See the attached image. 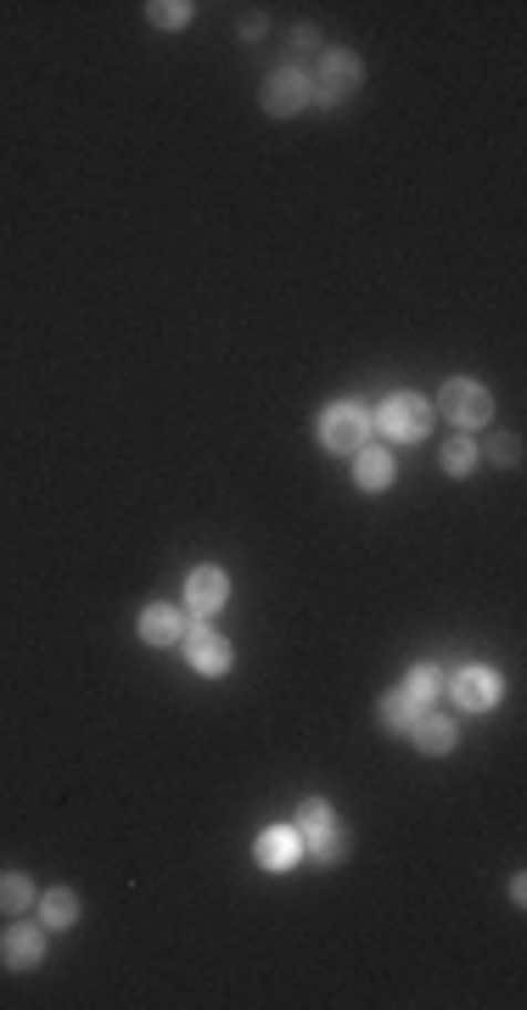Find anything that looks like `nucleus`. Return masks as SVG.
Segmentation results:
<instances>
[{
	"label": "nucleus",
	"mask_w": 527,
	"mask_h": 1010,
	"mask_svg": "<svg viewBox=\"0 0 527 1010\" xmlns=\"http://www.w3.org/2000/svg\"><path fill=\"white\" fill-rule=\"evenodd\" d=\"M437 410H444L461 433H477V427L494 421V393L472 377H455V382H444V393H437Z\"/></svg>",
	"instance_id": "f257e3e1"
},
{
	"label": "nucleus",
	"mask_w": 527,
	"mask_h": 1010,
	"mask_svg": "<svg viewBox=\"0 0 527 1010\" xmlns=\"http://www.w3.org/2000/svg\"><path fill=\"white\" fill-rule=\"evenodd\" d=\"M371 410L365 404H354V399H342V404H331L326 415H320V444L326 450H337V455H354V450H365V439H371Z\"/></svg>",
	"instance_id": "f03ea898"
},
{
	"label": "nucleus",
	"mask_w": 527,
	"mask_h": 1010,
	"mask_svg": "<svg viewBox=\"0 0 527 1010\" xmlns=\"http://www.w3.org/2000/svg\"><path fill=\"white\" fill-rule=\"evenodd\" d=\"M371 421H376V427H382L393 444H415V439H426V427H432V404H426L421 393H388L382 410H376Z\"/></svg>",
	"instance_id": "7ed1b4c3"
},
{
	"label": "nucleus",
	"mask_w": 527,
	"mask_h": 1010,
	"mask_svg": "<svg viewBox=\"0 0 527 1010\" xmlns=\"http://www.w3.org/2000/svg\"><path fill=\"white\" fill-rule=\"evenodd\" d=\"M360 79H365V62L354 56V51H326L320 56V73L309 79V102H320V107H337L348 91H360Z\"/></svg>",
	"instance_id": "20e7f679"
},
{
	"label": "nucleus",
	"mask_w": 527,
	"mask_h": 1010,
	"mask_svg": "<svg viewBox=\"0 0 527 1010\" xmlns=\"http://www.w3.org/2000/svg\"><path fill=\"white\" fill-rule=\"evenodd\" d=\"M264 113H276V118H292V113H303L309 107V73L303 68H276L270 79H264Z\"/></svg>",
	"instance_id": "39448f33"
},
{
	"label": "nucleus",
	"mask_w": 527,
	"mask_h": 1010,
	"mask_svg": "<svg viewBox=\"0 0 527 1010\" xmlns=\"http://www.w3.org/2000/svg\"><path fill=\"white\" fill-rule=\"evenodd\" d=\"M180 646H186V657H192L197 673H214V680H219V673H230V646H225V635H219L208 618H197V623L180 635Z\"/></svg>",
	"instance_id": "423d86ee"
},
{
	"label": "nucleus",
	"mask_w": 527,
	"mask_h": 1010,
	"mask_svg": "<svg viewBox=\"0 0 527 1010\" xmlns=\"http://www.w3.org/2000/svg\"><path fill=\"white\" fill-rule=\"evenodd\" d=\"M225 601H230V578H225V567H197V573L186 578V607H192V618H214Z\"/></svg>",
	"instance_id": "0eeeda50"
},
{
	"label": "nucleus",
	"mask_w": 527,
	"mask_h": 1010,
	"mask_svg": "<svg viewBox=\"0 0 527 1010\" xmlns=\"http://www.w3.org/2000/svg\"><path fill=\"white\" fill-rule=\"evenodd\" d=\"M45 960V926H29V920H18L7 938H0V966H12V971H34Z\"/></svg>",
	"instance_id": "6e6552de"
},
{
	"label": "nucleus",
	"mask_w": 527,
	"mask_h": 1010,
	"mask_svg": "<svg viewBox=\"0 0 527 1010\" xmlns=\"http://www.w3.org/2000/svg\"><path fill=\"white\" fill-rule=\"evenodd\" d=\"M450 691H455V702L466 713H488L499 702V673L494 668H461L455 680H450Z\"/></svg>",
	"instance_id": "1a4fd4ad"
},
{
	"label": "nucleus",
	"mask_w": 527,
	"mask_h": 1010,
	"mask_svg": "<svg viewBox=\"0 0 527 1010\" xmlns=\"http://www.w3.org/2000/svg\"><path fill=\"white\" fill-rule=\"evenodd\" d=\"M252 854H258L264 870H292V865L303 859V836L287 831V825H276V831H264V836L252 842Z\"/></svg>",
	"instance_id": "9d476101"
},
{
	"label": "nucleus",
	"mask_w": 527,
	"mask_h": 1010,
	"mask_svg": "<svg viewBox=\"0 0 527 1010\" xmlns=\"http://www.w3.org/2000/svg\"><path fill=\"white\" fill-rule=\"evenodd\" d=\"M410 735H415V746H421V752H432V758H437V752H450V746H455V735H461V730H455V719H450V713H426V708H421V719L410 724Z\"/></svg>",
	"instance_id": "9b49d317"
},
{
	"label": "nucleus",
	"mask_w": 527,
	"mask_h": 1010,
	"mask_svg": "<svg viewBox=\"0 0 527 1010\" xmlns=\"http://www.w3.org/2000/svg\"><path fill=\"white\" fill-rule=\"evenodd\" d=\"M180 635H186V623H180V612H174V607H146L141 612V640L146 646H174Z\"/></svg>",
	"instance_id": "f8f14e48"
},
{
	"label": "nucleus",
	"mask_w": 527,
	"mask_h": 1010,
	"mask_svg": "<svg viewBox=\"0 0 527 1010\" xmlns=\"http://www.w3.org/2000/svg\"><path fill=\"white\" fill-rule=\"evenodd\" d=\"M354 455H360V461H354V483H360V488L376 494V488L393 483V455H388V450H371V444H365V450H354Z\"/></svg>",
	"instance_id": "ddd939ff"
},
{
	"label": "nucleus",
	"mask_w": 527,
	"mask_h": 1010,
	"mask_svg": "<svg viewBox=\"0 0 527 1010\" xmlns=\"http://www.w3.org/2000/svg\"><path fill=\"white\" fill-rule=\"evenodd\" d=\"M303 848L314 854V865H337V859L348 854V831L331 820V825H320V831H309V836H303Z\"/></svg>",
	"instance_id": "4468645a"
},
{
	"label": "nucleus",
	"mask_w": 527,
	"mask_h": 1010,
	"mask_svg": "<svg viewBox=\"0 0 527 1010\" xmlns=\"http://www.w3.org/2000/svg\"><path fill=\"white\" fill-rule=\"evenodd\" d=\"M415 719H421V702H415L410 691H388V697H382V724H388L393 735H410Z\"/></svg>",
	"instance_id": "2eb2a0df"
},
{
	"label": "nucleus",
	"mask_w": 527,
	"mask_h": 1010,
	"mask_svg": "<svg viewBox=\"0 0 527 1010\" xmlns=\"http://www.w3.org/2000/svg\"><path fill=\"white\" fill-rule=\"evenodd\" d=\"M444 686H450V673L437 668V662H415V668H410V680H404V691H410L421 708H426L437 691H444Z\"/></svg>",
	"instance_id": "dca6fc26"
},
{
	"label": "nucleus",
	"mask_w": 527,
	"mask_h": 1010,
	"mask_svg": "<svg viewBox=\"0 0 527 1010\" xmlns=\"http://www.w3.org/2000/svg\"><path fill=\"white\" fill-rule=\"evenodd\" d=\"M40 915H45V926H56V932H62V926H73V920H79V898H73L68 887H51V893H45V904H40Z\"/></svg>",
	"instance_id": "f3484780"
},
{
	"label": "nucleus",
	"mask_w": 527,
	"mask_h": 1010,
	"mask_svg": "<svg viewBox=\"0 0 527 1010\" xmlns=\"http://www.w3.org/2000/svg\"><path fill=\"white\" fill-rule=\"evenodd\" d=\"M0 909L7 915H23V909H34V882L29 876H0Z\"/></svg>",
	"instance_id": "a211bd4d"
},
{
	"label": "nucleus",
	"mask_w": 527,
	"mask_h": 1010,
	"mask_svg": "<svg viewBox=\"0 0 527 1010\" xmlns=\"http://www.w3.org/2000/svg\"><path fill=\"white\" fill-rule=\"evenodd\" d=\"M472 466H477V444H472V433L450 439V444H444V472H450V477H466Z\"/></svg>",
	"instance_id": "6ab92c4d"
},
{
	"label": "nucleus",
	"mask_w": 527,
	"mask_h": 1010,
	"mask_svg": "<svg viewBox=\"0 0 527 1010\" xmlns=\"http://www.w3.org/2000/svg\"><path fill=\"white\" fill-rule=\"evenodd\" d=\"M146 18H152L157 29H186V23H192V7H186V0H152Z\"/></svg>",
	"instance_id": "aec40b11"
},
{
	"label": "nucleus",
	"mask_w": 527,
	"mask_h": 1010,
	"mask_svg": "<svg viewBox=\"0 0 527 1010\" xmlns=\"http://www.w3.org/2000/svg\"><path fill=\"white\" fill-rule=\"evenodd\" d=\"M320 825H331V803H326V797L298 803V836H309V831H320Z\"/></svg>",
	"instance_id": "412c9836"
},
{
	"label": "nucleus",
	"mask_w": 527,
	"mask_h": 1010,
	"mask_svg": "<svg viewBox=\"0 0 527 1010\" xmlns=\"http://www.w3.org/2000/svg\"><path fill=\"white\" fill-rule=\"evenodd\" d=\"M488 461H499V466H516V461H521V439H516V433H499V439L488 444Z\"/></svg>",
	"instance_id": "4be33fe9"
}]
</instances>
